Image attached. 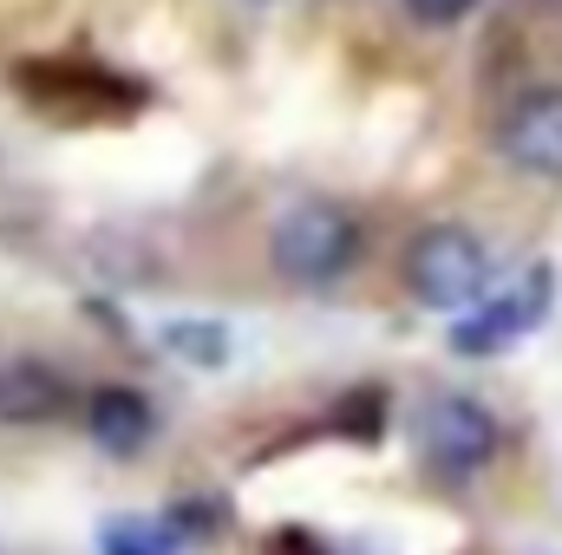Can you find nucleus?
I'll return each instance as SVG.
<instances>
[{"label": "nucleus", "instance_id": "nucleus-1", "mask_svg": "<svg viewBox=\"0 0 562 555\" xmlns=\"http://www.w3.org/2000/svg\"><path fill=\"white\" fill-rule=\"evenodd\" d=\"M269 256H276V275L288 287H334L360 256V223L327 196H301L281 209Z\"/></svg>", "mask_w": 562, "mask_h": 555}, {"label": "nucleus", "instance_id": "nucleus-2", "mask_svg": "<svg viewBox=\"0 0 562 555\" xmlns=\"http://www.w3.org/2000/svg\"><path fill=\"white\" fill-rule=\"evenodd\" d=\"M406 287L431 314H471L491 287V249L464 223H431L406 249Z\"/></svg>", "mask_w": 562, "mask_h": 555}, {"label": "nucleus", "instance_id": "nucleus-3", "mask_svg": "<svg viewBox=\"0 0 562 555\" xmlns=\"http://www.w3.org/2000/svg\"><path fill=\"white\" fill-rule=\"evenodd\" d=\"M497 444H504L497 418H491V406H477L471 393H438V399H425V412H419L425 471L464 484V477H477V471L497 457Z\"/></svg>", "mask_w": 562, "mask_h": 555}, {"label": "nucleus", "instance_id": "nucleus-4", "mask_svg": "<svg viewBox=\"0 0 562 555\" xmlns=\"http://www.w3.org/2000/svg\"><path fill=\"white\" fill-rule=\"evenodd\" d=\"M497 157L537 183H562V86H530L504 105Z\"/></svg>", "mask_w": 562, "mask_h": 555}, {"label": "nucleus", "instance_id": "nucleus-5", "mask_svg": "<svg viewBox=\"0 0 562 555\" xmlns=\"http://www.w3.org/2000/svg\"><path fill=\"white\" fill-rule=\"evenodd\" d=\"M550 287H557V275H550V269H530L517 287H504V294H484L471 314H458V327H451V347H458V353H471V360H484V353H504L510 340H524V333H530V327L550 314Z\"/></svg>", "mask_w": 562, "mask_h": 555}, {"label": "nucleus", "instance_id": "nucleus-6", "mask_svg": "<svg viewBox=\"0 0 562 555\" xmlns=\"http://www.w3.org/2000/svg\"><path fill=\"white\" fill-rule=\"evenodd\" d=\"M150 424H157V412H150V399L138 386H92L86 393V431L112 457H138L150 444Z\"/></svg>", "mask_w": 562, "mask_h": 555}, {"label": "nucleus", "instance_id": "nucleus-7", "mask_svg": "<svg viewBox=\"0 0 562 555\" xmlns=\"http://www.w3.org/2000/svg\"><path fill=\"white\" fill-rule=\"evenodd\" d=\"M66 412V380L40 360H0V424H40Z\"/></svg>", "mask_w": 562, "mask_h": 555}, {"label": "nucleus", "instance_id": "nucleus-8", "mask_svg": "<svg viewBox=\"0 0 562 555\" xmlns=\"http://www.w3.org/2000/svg\"><path fill=\"white\" fill-rule=\"evenodd\" d=\"M157 340H164L183 366H223V360H229V327H216V320H170Z\"/></svg>", "mask_w": 562, "mask_h": 555}, {"label": "nucleus", "instance_id": "nucleus-9", "mask_svg": "<svg viewBox=\"0 0 562 555\" xmlns=\"http://www.w3.org/2000/svg\"><path fill=\"white\" fill-rule=\"evenodd\" d=\"M183 550V536L170 530V523H105V536H99V555H177Z\"/></svg>", "mask_w": 562, "mask_h": 555}, {"label": "nucleus", "instance_id": "nucleus-10", "mask_svg": "<svg viewBox=\"0 0 562 555\" xmlns=\"http://www.w3.org/2000/svg\"><path fill=\"white\" fill-rule=\"evenodd\" d=\"M471 7H477V0H406V13H413L419 26H458Z\"/></svg>", "mask_w": 562, "mask_h": 555}]
</instances>
